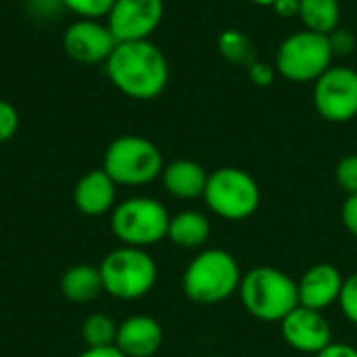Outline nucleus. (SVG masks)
Masks as SVG:
<instances>
[{
    "mask_svg": "<svg viewBox=\"0 0 357 357\" xmlns=\"http://www.w3.org/2000/svg\"><path fill=\"white\" fill-rule=\"evenodd\" d=\"M207 178L209 174L205 172V167L192 159H176L167 163L161 172L165 190L180 201H192L203 197Z\"/></svg>",
    "mask_w": 357,
    "mask_h": 357,
    "instance_id": "nucleus-16",
    "label": "nucleus"
},
{
    "mask_svg": "<svg viewBox=\"0 0 357 357\" xmlns=\"http://www.w3.org/2000/svg\"><path fill=\"white\" fill-rule=\"evenodd\" d=\"M247 75H249V82H251L253 86H257V88H268V86L274 84V79H276L278 73H276V67H274V65H270V63L257 59L253 65L247 67Z\"/></svg>",
    "mask_w": 357,
    "mask_h": 357,
    "instance_id": "nucleus-27",
    "label": "nucleus"
},
{
    "mask_svg": "<svg viewBox=\"0 0 357 357\" xmlns=\"http://www.w3.org/2000/svg\"><path fill=\"white\" fill-rule=\"evenodd\" d=\"M274 13L282 19H291V17H299V0H276L272 4Z\"/></svg>",
    "mask_w": 357,
    "mask_h": 357,
    "instance_id": "nucleus-30",
    "label": "nucleus"
},
{
    "mask_svg": "<svg viewBox=\"0 0 357 357\" xmlns=\"http://www.w3.org/2000/svg\"><path fill=\"white\" fill-rule=\"evenodd\" d=\"M299 19L303 29L328 36L341 25L339 0H299Z\"/></svg>",
    "mask_w": 357,
    "mask_h": 357,
    "instance_id": "nucleus-19",
    "label": "nucleus"
},
{
    "mask_svg": "<svg viewBox=\"0 0 357 357\" xmlns=\"http://www.w3.org/2000/svg\"><path fill=\"white\" fill-rule=\"evenodd\" d=\"M19 130V113L17 109L8 102L0 98V142L10 140Z\"/></svg>",
    "mask_w": 357,
    "mask_h": 357,
    "instance_id": "nucleus-26",
    "label": "nucleus"
},
{
    "mask_svg": "<svg viewBox=\"0 0 357 357\" xmlns=\"http://www.w3.org/2000/svg\"><path fill=\"white\" fill-rule=\"evenodd\" d=\"M343 274L333 264H316L310 270L303 272V276L297 282L299 291V305L326 312L335 303H339L341 291H343Z\"/></svg>",
    "mask_w": 357,
    "mask_h": 357,
    "instance_id": "nucleus-13",
    "label": "nucleus"
},
{
    "mask_svg": "<svg viewBox=\"0 0 357 357\" xmlns=\"http://www.w3.org/2000/svg\"><path fill=\"white\" fill-rule=\"evenodd\" d=\"M61 291L73 303L94 301L100 293H105L100 270L94 266H86V264L69 268L61 278Z\"/></svg>",
    "mask_w": 357,
    "mask_h": 357,
    "instance_id": "nucleus-18",
    "label": "nucleus"
},
{
    "mask_svg": "<svg viewBox=\"0 0 357 357\" xmlns=\"http://www.w3.org/2000/svg\"><path fill=\"white\" fill-rule=\"evenodd\" d=\"M115 46L117 40L102 19H77L63 33L67 56L79 65L107 63Z\"/></svg>",
    "mask_w": 357,
    "mask_h": 357,
    "instance_id": "nucleus-11",
    "label": "nucleus"
},
{
    "mask_svg": "<svg viewBox=\"0 0 357 357\" xmlns=\"http://www.w3.org/2000/svg\"><path fill=\"white\" fill-rule=\"evenodd\" d=\"M328 42H331V48H333V54L335 56H347L354 52L357 44L356 33L347 27H337L335 31L328 33Z\"/></svg>",
    "mask_w": 357,
    "mask_h": 357,
    "instance_id": "nucleus-25",
    "label": "nucleus"
},
{
    "mask_svg": "<svg viewBox=\"0 0 357 357\" xmlns=\"http://www.w3.org/2000/svg\"><path fill=\"white\" fill-rule=\"evenodd\" d=\"M241 280V266L230 251L205 249L186 266L182 291L199 305H218L238 293Z\"/></svg>",
    "mask_w": 357,
    "mask_h": 357,
    "instance_id": "nucleus-2",
    "label": "nucleus"
},
{
    "mask_svg": "<svg viewBox=\"0 0 357 357\" xmlns=\"http://www.w3.org/2000/svg\"><path fill=\"white\" fill-rule=\"evenodd\" d=\"M251 4H257V6H272L276 0H249Z\"/></svg>",
    "mask_w": 357,
    "mask_h": 357,
    "instance_id": "nucleus-32",
    "label": "nucleus"
},
{
    "mask_svg": "<svg viewBox=\"0 0 357 357\" xmlns=\"http://www.w3.org/2000/svg\"><path fill=\"white\" fill-rule=\"evenodd\" d=\"M163 155L155 142L142 136H119L105 153L102 169L117 186H144L163 172Z\"/></svg>",
    "mask_w": 357,
    "mask_h": 357,
    "instance_id": "nucleus-6",
    "label": "nucleus"
},
{
    "mask_svg": "<svg viewBox=\"0 0 357 357\" xmlns=\"http://www.w3.org/2000/svg\"><path fill=\"white\" fill-rule=\"evenodd\" d=\"M169 211L151 197H132L115 205L111 213V230L126 247L146 249L163 238L169 230Z\"/></svg>",
    "mask_w": 357,
    "mask_h": 357,
    "instance_id": "nucleus-7",
    "label": "nucleus"
},
{
    "mask_svg": "<svg viewBox=\"0 0 357 357\" xmlns=\"http://www.w3.org/2000/svg\"><path fill=\"white\" fill-rule=\"evenodd\" d=\"M77 357H126L115 345L109 347H88L84 354H79Z\"/></svg>",
    "mask_w": 357,
    "mask_h": 357,
    "instance_id": "nucleus-31",
    "label": "nucleus"
},
{
    "mask_svg": "<svg viewBox=\"0 0 357 357\" xmlns=\"http://www.w3.org/2000/svg\"><path fill=\"white\" fill-rule=\"evenodd\" d=\"M356 2H357V0H356Z\"/></svg>",
    "mask_w": 357,
    "mask_h": 357,
    "instance_id": "nucleus-34",
    "label": "nucleus"
},
{
    "mask_svg": "<svg viewBox=\"0 0 357 357\" xmlns=\"http://www.w3.org/2000/svg\"><path fill=\"white\" fill-rule=\"evenodd\" d=\"M335 180L337 184L349 195H357V153L345 155L337 167H335Z\"/></svg>",
    "mask_w": 357,
    "mask_h": 357,
    "instance_id": "nucleus-23",
    "label": "nucleus"
},
{
    "mask_svg": "<svg viewBox=\"0 0 357 357\" xmlns=\"http://www.w3.org/2000/svg\"><path fill=\"white\" fill-rule=\"evenodd\" d=\"M77 19H107L115 0H59Z\"/></svg>",
    "mask_w": 357,
    "mask_h": 357,
    "instance_id": "nucleus-22",
    "label": "nucleus"
},
{
    "mask_svg": "<svg viewBox=\"0 0 357 357\" xmlns=\"http://www.w3.org/2000/svg\"><path fill=\"white\" fill-rule=\"evenodd\" d=\"M163 15V0H115L105 21L117 42H138L151 40Z\"/></svg>",
    "mask_w": 357,
    "mask_h": 357,
    "instance_id": "nucleus-10",
    "label": "nucleus"
},
{
    "mask_svg": "<svg viewBox=\"0 0 357 357\" xmlns=\"http://www.w3.org/2000/svg\"><path fill=\"white\" fill-rule=\"evenodd\" d=\"M238 295L243 307L261 322H282L299 307L297 282L282 270L257 266L243 274Z\"/></svg>",
    "mask_w": 357,
    "mask_h": 357,
    "instance_id": "nucleus-3",
    "label": "nucleus"
},
{
    "mask_svg": "<svg viewBox=\"0 0 357 357\" xmlns=\"http://www.w3.org/2000/svg\"><path fill=\"white\" fill-rule=\"evenodd\" d=\"M163 345V328L151 316H130L117 326L115 347L126 357H153Z\"/></svg>",
    "mask_w": 357,
    "mask_h": 357,
    "instance_id": "nucleus-14",
    "label": "nucleus"
},
{
    "mask_svg": "<svg viewBox=\"0 0 357 357\" xmlns=\"http://www.w3.org/2000/svg\"><path fill=\"white\" fill-rule=\"evenodd\" d=\"M117 199V184L109 178L105 169L88 172L73 190L75 207L84 215H105L115 209Z\"/></svg>",
    "mask_w": 357,
    "mask_h": 357,
    "instance_id": "nucleus-15",
    "label": "nucleus"
},
{
    "mask_svg": "<svg viewBox=\"0 0 357 357\" xmlns=\"http://www.w3.org/2000/svg\"><path fill=\"white\" fill-rule=\"evenodd\" d=\"M98 270L105 293L123 301H134L149 295L159 276L155 259L144 249L126 245L111 251Z\"/></svg>",
    "mask_w": 357,
    "mask_h": 357,
    "instance_id": "nucleus-5",
    "label": "nucleus"
},
{
    "mask_svg": "<svg viewBox=\"0 0 357 357\" xmlns=\"http://www.w3.org/2000/svg\"><path fill=\"white\" fill-rule=\"evenodd\" d=\"M201 357H224V356H201Z\"/></svg>",
    "mask_w": 357,
    "mask_h": 357,
    "instance_id": "nucleus-33",
    "label": "nucleus"
},
{
    "mask_svg": "<svg viewBox=\"0 0 357 357\" xmlns=\"http://www.w3.org/2000/svg\"><path fill=\"white\" fill-rule=\"evenodd\" d=\"M339 305H341L343 316L354 326H357V272L345 278L343 291H341V297H339Z\"/></svg>",
    "mask_w": 357,
    "mask_h": 357,
    "instance_id": "nucleus-24",
    "label": "nucleus"
},
{
    "mask_svg": "<svg viewBox=\"0 0 357 357\" xmlns=\"http://www.w3.org/2000/svg\"><path fill=\"white\" fill-rule=\"evenodd\" d=\"M341 220L349 234L357 238V195H349L341 207Z\"/></svg>",
    "mask_w": 357,
    "mask_h": 357,
    "instance_id": "nucleus-28",
    "label": "nucleus"
},
{
    "mask_svg": "<svg viewBox=\"0 0 357 357\" xmlns=\"http://www.w3.org/2000/svg\"><path fill=\"white\" fill-rule=\"evenodd\" d=\"M333 48L328 36L310 29H299L287 36L274 59L276 73L295 84L316 82L328 67H333Z\"/></svg>",
    "mask_w": 357,
    "mask_h": 357,
    "instance_id": "nucleus-8",
    "label": "nucleus"
},
{
    "mask_svg": "<svg viewBox=\"0 0 357 357\" xmlns=\"http://www.w3.org/2000/svg\"><path fill=\"white\" fill-rule=\"evenodd\" d=\"M82 335L88 347H109V345H115L117 324L105 314H92L86 318L82 326Z\"/></svg>",
    "mask_w": 357,
    "mask_h": 357,
    "instance_id": "nucleus-21",
    "label": "nucleus"
},
{
    "mask_svg": "<svg viewBox=\"0 0 357 357\" xmlns=\"http://www.w3.org/2000/svg\"><path fill=\"white\" fill-rule=\"evenodd\" d=\"M105 67L111 84L136 100L157 98L169 82L167 59L151 40L117 42Z\"/></svg>",
    "mask_w": 357,
    "mask_h": 357,
    "instance_id": "nucleus-1",
    "label": "nucleus"
},
{
    "mask_svg": "<svg viewBox=\"0 0 357 357\" xmlns=\"http://www.w3.org/2000/svg\"><path fill=\"white\" fill-rule=\"evenodd\" d=\"M280 337L282 341L307 356H316L326 349L333 341V326L326 320L324 312L310 310V307H295L282 322H280Z\"/></svg>",
    "mask_w": 357,
    "mask_h": 357,
    "instance_id": "nucleus-12",
    "label": "nucleus"
},
{
    "mask_svg": "<svg viewBox=\"0 0 357 357\" xmlns=\"http://www.w3.org/2000/svg\"><path fill=\"white\" fill-rule=\"evenodd\" d=\"M218 52L230 65H238V67H249L257 61V50L253 40L241 29H224L218 36Z\"/></svg>",
    "mask_w": 357,
    "mask_h": 357,
    "instance_id": "nucleus-20",
    "label": "nucleus"
},
{
    "mask_svg": "<svg viewBox=\"0 0 357 357\" xmlns=\"http://www.w3.org/2000/svg\"><path fill=\"white\" fill-rule=\"evenodd\" d=\"M211 236V224L205 213L186 209L169 220L167 238L182 249H199Z\"/></svg>",
    "mask_w": 357,
    "mask_h": 357,
    "instance_id": "nucleus-17",
    "label": "nucleus"
},
{
    "mask_svg": "<svg viewBox=\"0 0 357 357\" xmlns=\"http://www.w3.org/2000/svg\"><path fill=\"white\" fill-rule=\"evenodd\" d=\"M314 357H357V349L347 343H331L326 349H322Z\"/></svg>",
    "mask_w": 357,
    "mask_h": 357,
    "instance_id": "nucleus-29",
    "label": "nucleus"
},
{
    "mask_svg": "<svg viewBox=\"0 0 357 357\" xmlns=\"http://www.w3.org/2000/svg\"><path fill=\"white\" fill-rule=\"evenodd\" d=\"M314 107L331 123H347L357 117V71L347 65L328 67L314 82Z\"/></svg>",
    "mask_w": 357,
    "mask_h": 357,
    "instance_id": "nucleus-9",
    "label": "nucleus"
},
{
    "mask_svg": "<svg viewBox=\"0 0 357 357\" xmlns=\"http://www.w3.org/2000/svg\"><path fill=\"white\" fill-rule=\"evenodd\" d=\"M203 201L218 218L243 222L257 213L261 205V188L249 172L228 165L209 174Z\"/></svg>",
    "mask_w": 357,
    "mask_h": 357,
    "instance_id": "nucleus-4",
    "label": "nucleus"
}]
</instances>
